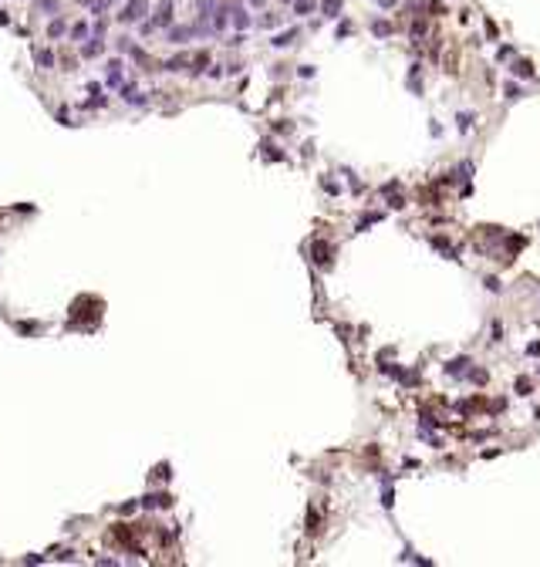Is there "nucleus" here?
<instances>
[{"mask_svg": "<svg viewBox=\"0 0 540 567\" xmlns=\"http://www.w3.org/2000/svg\"><path fill=\"white\" fill-rule=\"evenodd\" d=\"M172 7H176L172 0H162V4H159V11H156V21L142 24V34H149L152 27H169V24H172Z\"/></svg>", "mask_w": 540, "mask_h": 567, "instance_id": "obj_1", "label": "nucleus"}, {"mask_svg": "<svg viewBox=\"0 0 540 567\" xmlns=\"http://www.w3.org/2000/svg\"><path fill=\"white\" fill-rule=\"evenodd\" d=\"M149 11V4L146 0H128L122 7V14H118V21L122 24H135V21H142V14Z\"/></svg>", "mask_w": 540, "mask_h": 567, "instance_id": "obj_2", "label": "nucleus"}, {"mask_svg": "<svg viewBox=\"0 0 540 567\" xmlns=\"http://www.w3.org/2000/svg\"><path fill=\"white\" fill-rule=\"evenodd\" d=\"M196 34H199V27H182L179 24V27H169V41H172V44H182V41H189Z\"/></svg>", "mask_w": 540, "mask_h": 567, "instance_id": "obj_3", "label": "nucleus"}, {"mask_svg": "<svg viewBox=\"0 0 540 567\" xmlns=\"http://www.w3.org/2000/svg\"><path fill=\"white\" fill-rule=\"evenodd\" d=\"M314 264L317 267H331V246L321 243V240L314 243Z\"/></svg>", "mask_w": 540, "mask_h": 567, "instance_id": "obj_4", "label": "nucleus"}, {"mask_svg": "<svg viewBox=\"0 0 540 567\" xmlns=\"http://www.w3.org/2000/svg\"><path fill=\"white\" fill-rule=\"evenodd\" d=\"M469 365H472V361H469L466 355H462V358H452L449 365H446V375H466V368H469Z\"/></svg>", "mask_w": 540, "mask_h": 567, "instance_id": "obj_5", "label": "nucleus"}, {"mask_svg": "<svg viewBox=\"0 0 540 567\" xmlns=\"http://www.w3.org/2000/svg\"><path fill=\"white\" fill-rule=\"evenodd\" d=\"M297 34H301V31H297V27H291V31H284V34H277V37H274V41H270V44H274V47H291V44H294V37H297Z\"/></svg>", "mask_w": 540, "mask_h": 567, "instance_id": "obj_6", "label": "nucleus"}, {"mask_svg": "<svg viewBox=\"0 0 540 567\" xmlns=\"http://www.w3.org/2000/svg\"><path fill=\"white\" fill-rule=\"evenodd\" d=\"M101 51H105V44H101V37H98V34H95V37H91L88 44L81 47V54H85V57H98Z\"/></svg>", "mask_w": 540, "mask_h": 567, "instance_id": "obj_7", "label": "nucleus"}, {"mask_svg": "<svg viewBox=\"0 0 540 567\" xmlns=\"http://www.w3.org/2000/svg\"><path fill=\"white\" fill-rule=\"evenodd\" d=\"M122 61H112V65H108V85H112V88H118V85H122Z\"/></svg>", "mask_w": 540, "mask_h": 567, "instance_id": "obj_8", "label": "nucleus"}, {"mask_svg": "<svg viewBox=\"0 0 540 567\" xmlns=\"http://www.w3.org/2000/svg\"><path fill=\"white\" fill-rule=\"evenodd\" d=\"M146 507H172V496L169 493H152V496H146Z\"/></svg>", "mask_w": 540, "mask_h": 567, "instance_id": "obj_9", "label": "nucleus"}, {"mask_svg": "<svg viewBox=\"0 0 540 567\" xmlns=\"http://www.w3.org/2000/svg\"><path fill=\"white\" fill-rule=\"evenodd\" d=\"M189 75H202V68H206V65H210V54H206V51H202V54H196V57H189Z\"/></svg>", "mask_w": 540, "mask_h": 567, "instance_id": "obj_10", "label": "nucleus"}, {"mask_svg": "<svg viewBox=\"0 0 540 567\" xmlns=\"http://www.w3.org/2000/svg\"><path fill=\"white\" fill-rule=\"evenodd\" d=\"M230 17H233V24L240 27V31H243V27H250V14L243 11V7H233V11H230Z\"/></svg>", "mask_w": 540, "mask_h": 567, "instance_id": "obj_11", "label": "nucleus"}, {"mask_svg": "<svg viewBox=\"0 0 540 567\" xmlns=\"http://www.w3.org/2000/svg\"><path fill=\"white\" fill-rule=\"evenodd\" d=\"M226 17H230V7H216V11H213V31H223Z\"/></svg>", "mask_w": 540, "mask_h": 567, "instance_id": "obj_12", "label": "nucleus"}, {"mask_svg": "<svg viewBox=\"0 0 540 567\" xmlns=\"http://www.w3.org/2000/svg\"><path fill=\"white\" fill-rule=\"evenodd\" d=\"M34 61H37V68H54V54L51 51H34Z\"/></svg>", "mask_w": 540, "mask_h": 567, "instance_id": "obj_13", "label": "nucleus"}, {"mask_svg": "<svg viewBox=\"0 0 540 567\" xmlns=\"http://www.w3.org/2000/svg\"><path fill=\"white\" fill-rule=\"evenodd\" d=\"M294 14H297V17L314 14V0H294Z\"/></svg>", "mask_w": 540, "mask_h": 567, "instance_id": "obj_14", "label": "nucleus"}, {"mask_svg": "<svg viewBox=\"0 0 540 567\" xmlns=\"http://www.w3.org/2000/svg\"><path fill=\"white\" fill-rule=\"evenodd\" d=\"M371 34H375V37H388V34H392V24L388 21H375L371 24Z\"/></svg>", "mask_w": 540, "mask_h": 567, "instance_id": "obj_15", "label": "nucleus"}, {"mask_svg": "<svg viewBox=\"0 0 540 567\" xmlns=\"http://www.w3.org/2000/svg\"><path fill=\"white\" fill-rule=\"evenodd\" d=\"M321 11H324V17H337L341 14V0H324Z\"/></svg>", "mask_w": 540, "mask_h": 567, "instance_id": "obj_16", "label": "nucleus"}, {"mask_svg": "<svg viewBox=\"0 0 540 567\" xmlns=\"http://www.w3.org/2000/svg\"><path fill=\"white\" fill-rule=\"evenodd\" d=\"M186 65H189V57H186V54H179V57H172V61H166L169 71H182Z\"/></svg>", "mask_w": 540, "mask_h": 567, "instance_id": "obj_17", "label": "nucleus"}, {"mask_svg": "<svg viewBox=\"0 0 540 567\" xmlns=\"http://www.w3.org/2000/svg\"><path fill=\"white\" fill-rule=\"evenodd\" d=\"M64 31H68V27H64V21L57 17V21H51V27H47V37H61Z\"/></svg>", "mask_w": 540, "mask_h": 567, "instance_id": "obj_18", "label": "nucleus"}, {"mask_svg": "<svg viewBox=\"0 0 540 567\" xmlns=\"http://www.w3.org/2000/svg\"><path fill=\"white\" fill-rule=\"evenodd\" d=\"M513 71H517L520 78H530V75H533V68H530V61H517V65H513Z\"/></svg>", "mask_w": 540, "mask_h": 567, "instance_id": "obj_19", "label": "nucleus"}, {"mask_svg": "<svg viewBox=\"0 0 540 567\" xmlns=\"http://www.w3.org/2000/svg\"><path fill=\"white\" fill-rule=\"evenodd\" d=\"M277 24H281L277 14H263V17H260V27H277Z\"/></svg>", "mask_w": 540, "mask_h": 567, "instance_id": "obj_20", "label": "nucleus"}, {"mask_svg": "<svg viewBox=\"0 0 540 567\" xmlns=\"http://www.w3.org/2000/svg\"><path fill=\"white\" fill-rule=\"evenodd\" d=\"M85 34H88V24H75V27H71V41H81Z\"/></svg>", "mask_w": 540, "mask_h": 567, "instance_id": "obj_21", "label": "nucleus"}, {"mask_svg": "<svg viewBox=\"0 0 540 567\" xmlns=\"http://www.w3.org/2000/svg\"><path fill=\"white\" fill-rule=\"evenodd\" d=\"M456 125H459V132H466V129L472 125V115H469V111H462L459 118H456Z\"/></svg>", "mask_w": 540, "mask_h": 567, "instance_id": "obj_22", "label": "nucleus"}, {"mask_svg": "<svg viewBox=\"0 0 540 567\" xmlns=\"http://www.w3.org/2000/svg\"><path fill=\"white\" fill-rule=\"evenodd\" d=\"M503 91H506V98H510V101H513V98H520V95H523V91H520L517 85H513V81H510V85H506Z\"/></svg>", "mask_w": 540, "mask_h": 567, "instance_id": "obj_23", "label": "nucleus"}, {"mask_svg": "<svg viewBox=\"0 0 540 567\" xmlns=\"http://www.w3.org/2000/svg\"><path fill=\"white\" fill-rule=\"evenodd\" d=\"M115 47H118V54H128V51H132V37H122Z\"/></svg>", "mask_w": 540, "mask_h": 567, "instance_id": "obj_24", "label": "nucleus"}, {"mask_svg": "<svg viewBox=\"0 0 540 567\" xmlns=\"http://www.w3.org/2000/svg\"><path fill=\"white\" fill-rule=\"evenodd\" d=\"M41 4V11H47V14H57V0H37Z\"/></svg>", "mask_w": 540, "mask_h": 567, "instance_id": "obj_25", "label": "nucleus"}, {"mask_svg": "<svg viewBox=\"0 0 540 567\" xmlns=\"http://www.w3.org/2000/svg\"><path fill=\"white\" fill-rule=\"evenodd\" d=\"M517 392H520V395H530V382H527V378H520V382H517Z\"/></svg>", "mask_w": 540, "mask_h": 567, "instance_id": "obj_26", "label": "nucleus"}, {"mask_svg": "<svg viewBox=\"0 0 540 567\" xmlns=\"http://www.w3.org/2000/svg\"><path fill=\"white\" fill-rule=\"evenodd\" d=\"M486 287L493 290V294H500V280H496V277H490V280H486Z\"/></svg>", "mask_w": 540, "mask_h": 567, "instance_id": "obj_27", "label": "nucleus"}, {"mask_svg": "<svg viewBox=\"0 0 540 567\" xmlns=\"http://www.w3.org/2000/svg\"><path fill=\"white\" fill-rule=\"evenodd\" d=\"M250 4H253V7H260V4H263V0H250Z\"/></svg>", "mask_w": 540, "mask_h": 567, "instance_id": "obj_28", "label": "nucleus"}, {"mask_svg": "<svg viewBox=\"0 0 540 567\" xmlns=\"http://www.w3.org/2000/svg\"><path fill=\"white\" fill-rule=\"evenodd\" d=\"M284 4H294V0H284Z\"/></svg>", "mask_w": 540, "mask_h": 567, "instance_id": "obj_29", "label": "nucleus"}, {"mask_svg": "<svg viewBox=\"0 0 540 567\" xmlns=\"http://www.w3.org/2000/svg\"><path fill=\"white\" fill-rule=\"evenodd\" d=\"M78 4H88V0H78Z\"/></svg>", "mask_w": 540, "mask_h": 567, "instance_id": "obj_30", "label": "nucleus"}]
</instances>
